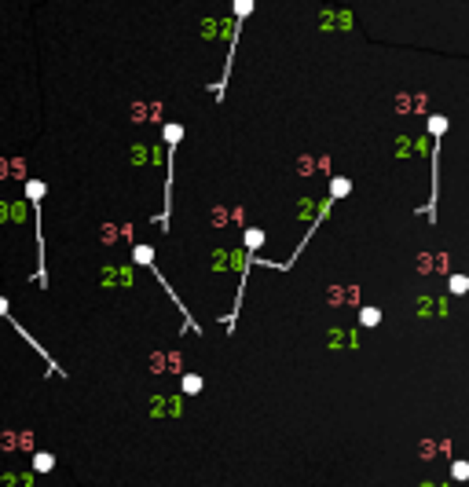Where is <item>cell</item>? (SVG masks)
Returning <instances> with one entry per match:
<instances>
[{
    "label": "cell",
    "mask_w": 469,
    "mask_h": 487,
    "mask_svg": "<svg viewBox=\"0 0 469 487\" xmlns=\"http://www.w3.org/2000/svg\"><path fill=\"white\" fill-rule=\"evenodd\" d=\"M0 319H8L11 326H15V334H19V337H26V341H30V345H33V348H37L40 355H45V348H40V345H37V341H33L30 334H26V330H22V326H19L15 319H11V311H8V300H4V297H0Z\"/></svg>",
    "instance_id": "cell-1"
},
{
    "label": "cell",
    "mask_w": 469,
    "mask_h": 487,
    "mask_svg": "<svg viewBox=\"0 0 469 487\" xmlns=\"http://www.w3.org/2000/svg\"><path fill=\"white\" fill-rule=\"evenodd\" d=\"M33 465H37V469H52V465H55V458H52V454H37V458H33Z\"/></svg>",
    "instance_id": "cell-2"
}]
</instances>
